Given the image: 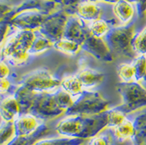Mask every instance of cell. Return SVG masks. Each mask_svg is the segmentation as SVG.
<instances>
[{"instance_id": "cb8c5ba5", "label": "cell", "mask_w": 146, "mask_h": 145, "mask_svg": "<svg viewBox=\"0 0 146 145\" xmlns=\"http://www.w3.org/2000/svg\"><path fill=\"white\" fill-rule=\"evenodd\" d=\"M54 48V43L43 35L36 36L29 50L30 55H40Z\"/></svg>"}, {"instance_id": "8d00e7d4", "label": "cell", "mask_w": 146, "mask_h": 145, "mask_svg": "<svg viewBox=\"0 0 146 145\" xmlns=\"http://www.w3.org/2000/svg\"><path fill=\"white\" fill-rule=\"evenodd\" d=\"M90 2H93V3H97V2H103V3H112V4H116L118 2H120L121 0H89ZM128 1L130 3H136L138 2V0H126Z\"/></svg>"}, {"instance_id": "2e32d148", "label": "cell", "mask_w": 146, "mask_h": 145, "mask_svg": "<svg viewBox=\"0 0 146 145\" xmlns=\"http://www.w3.org/2000/svg\"><path fill=\"white\" fill-rule=\"evenodd\" d=\"M0 109L1 118L4 122H14L20 115V106L14 95L3 99Z\"/></svg>"}, {"instance_id": "5bb4252c", "label": "cell", "mask_w": 146, "mask_h": 145, "mask_svg": "<svg viewBox=\"0 0 146 145\" xmlns=\"http://www.w3.org/2000/svg\"><path fill=\"white\" fill-rule=\"evenodd\" d=\"M16 136L24 137L33 134L39 128L40 124L38 119L31 113L20 115L14 121Z\"/></svg>"}, {"instance_id": "ffe728a7", "label": "cell", "mask_w": 146, "mask_h": 145, "mask_svg": "<svg viewBox=\"0 0 146 145\" xmlns=\"http://www.w3.org/2000/svg\"><path fill=\"white\" fill-rule=\"evenodd\" d=\"M135 135L131 141L134 145H146V110L137 116L133 121Z\"/></svg>"}, {"instance_id": "5b68a950", "label": "cell", "mask_w": 146, "mask_h": 145, "mask_svg": "<svg viewBox=\"0 0 146 145\" xmlns=\"http://www.w3.org/2000/svg\"><path fill=\"white\" fill-rule=\"evenodd\" d=\"M117 90L121 95L122 103L116 108L125 114L146 107V89L138 81L119 83Z\"/></svg>"}, {"instance_id": "7a4b0ae2", "label": "cell", "mask_w": 146, "mask_h": 145, "mask_svg": "<svg viewBox=\"0 0 146 145\" xmlns=\"http://www.w3.org/2000/svg\"><path fill=\"white\" fill-rule=\"evenodd\" d=\"M35 37L34 31H18L2 45V60L13 66H21L25 64L30 56L29 50Z\"/></svg>"}, {"instance_id": "6da1fadb", "label": "cell", "mask_w": 146, "mask_h": 145, "mask_svg": "<svg viewBox=\"0 0 146 145\" xmlns=\"http://www.w3.org/2000/svg\"><path fill=\"white\" fill-rule=\"evenodd\" d=\"M107 113L95 116H67L56 125L55 130L62 137L92 139L107 128Z\"/></svg>"}, {"instance_id": "4316f807", "label": "cell", "mask_w": 146, "mask_h": 145, "mask_svg": "<svg viewBox=\"0 0 146 145\" xmlns=\"http://www.w3.org/2000/svg\"><path fill=\"white\" fill-rule=\"evenodd\" d=\"M135 81H146V55H138L133 62Z\"/></svg>"}, {"instance_id": "8fae6325", "label": "cell", "mask_w": 146, "mask_h": 145, "mask_svg": "<svg viewBox=\"0 0 146 145\" xmlns=\"http://www.w3.org/2000/svg\"><path fill=\"white\" fill-rule=\"evenodd\" d=\"M82 50L93 56L98 61L110 63L113 60V52L104 38L90 35L81 45Z\"/></svg>"}, {"instance_id": "f35d334b", "label": "cell", "mask_w": 146, "mask_h": 145, "mask_svg": "<svg viewBox=\"0 0 146 145\" xmlns=\"http://www.w3.org/2000/svg\"><path fill=\"white\" fill-rule=\"evenodd\" d=\"M87 145H88V144H87Z\"/></svg>"}, {"instance_id": "d4e9b609", "label": "cell", "mask_w": 146, "mask_h": 145, "mask_svg": "<svg viewBox=\"0 0 146 145\" xmlns=\"http://www.w3.org/2000/svg\"><path fill=\"white\" fill-rule=\"evenodd\" d=\"M84 143L85 140L62 137L58 138L41 139L34 145H82Z\"/></svg>"}, {"instance_id": "836d02e7", "label": "cell", "mask_w": 146, "mask_h": 145, "mask_svg": "<svg viewBox=\"0 0 146 145\" xmlns=\"http://www.w3.org/2000/svg\"><path fill=\"white\" fill-rule=\"evenodd\" d=\"M136 10L139 18H144L146 16V0H138L136 3Z\"/></svg>"}, {"instance_id": "52a82bcc", "label": "cell", "mask_w": 146, "mask_h": 145, "mask_svg": "<svg viewBox=\"0 0 146 145\" xmlns=\"http://www.w3.org/2000/svg\"><path fill=\"white\" fill-rule=\"evenodd\" d=\"M58 105L54 93L37 92L30 113L42 120H54L65 114Z\"/></svg>"}, {"instance_id": "e575fe53", "label": "cell", "mask_w": 146, "mask_h": 145, "mask_svg": "<svg viewBox=\"0 0 146 145\" xmlns=\"http://www.w3.org/2000/svg\"><path fill=\"white\" fill-rule=\"evenodd\" d=\"M10 73L8 65L6 64V62L2 60L0 64V78H7Z\"/></svg>"}, {"instance_id": "603a6c76", "label": "cell", "mask_w": 146, "mask_h": 145, "mask_svg": "<svg viewBox=\"0 0 146 145\" xmlns=\"http://www.w3.org/2000/svg\"><path fill=\"white\" fill-rule=\"evenodd\" d=\"M54 48L67 55H76L82 50V46L75 41L62 38L54 43Z\"/></svg>"}, {"instance_id": "277c9868", "label": "cell", "mask_w": 146, "mask_h": 145, "mask_svg": "<svg viewBox=\"0 0 146 145\" xmlns=\"http://www.w3.org/2000/svg\"><path fill=\"white\" fill-rule=\"evenodd\" d=\"M110 103L100 93L84 90L65 112L66 116H95L108 109Z\"/></svg>"}, {"instance_id": "484cf974", "label": "cell", "mask_w": 146, "mask_h": 145, "mask_svg": "<svg viewBox=\"0 0 146 145\" xmlns=\"http://www.w3.org/2000/svg\"><path fill=\"white\" fill-rule=\"evenodd\" d=\"M16 137L14 122H4L0 128V145H7Z\"/></svg>"}, {"instance_id": "4fadbf2b", "label": "cell", "mask_w": 146, "mask_h": 145, "mask_svg": "<svg viewBox=\"0 0 146 145\" xmlns=\"http://www.w3.org/2000/svg\"><path fill=\"white\" fill-rule=\"evenodd\" d=\"M101 13V8L96 3L87 0V1L81 2L79 4H78L72 10L69 15L71 16L76 15L81 20L93 22L100 19Z\"/></svg>"}, {"instance_id": "d6986e66", "label": "cell", "mask_w": 146, "mask_h": 145, "mask_svg": "<svg viewBox=\"0 0 146 145\" xmlns=\"http://www.w3.org/2000/svg\"><path fill=\"white\" fill-rule=\"evenodd\" d=\"M113 11L118 20L125 25L131 23L135 13L132 3L126 0H121L114 4Z\"/></svg>"}, {"instance_id": "7402d4cb", "label": "cell", "mask_w": 146, "mask_h": 145, "mask_svg": "<svg viewBox=\"0 0 146 145\" xmlns=\"http://www.w3.org/2000/svg\"><path fill=\"white\" fill-rule=\"evenodd\" d=\"M61 89L72 96H79L84 91V88L77 75L65 77L61 81Z\"/></svg>"}, {"instance_id": "8992f818", "label": "cell", "mask_w": 146, "mask_h": 145, "mask_svg": "<svg viewBox=\"0 0 146 145\" xmlns=\"http://www.w3.org/2000/svg\"><path fill=\"white\" fill-rule=\"evenodd\" d=\"M61 81L49 71L37 69L23 76L20 85L35 92H49L61 86Z\"/></svg>"}, {"instance_id": "ac0fdd59", "label": "cell", "mask_w": 146, "mask_h": 145, "mask_svg": "<svg viewBox=\"0 0 146 145\" xmlns=\"http://www.w3.org/2000/svg\"><path fill=\"white\" fill-rule=\"evenodd\" d=\"M49 131L50 130L48 126L44 123H41L39 128L33 134L24 137L16 136L7 145H34L37 141L46 136Z\"/></svg>"}, {"instance_id": "9c48e42d", "label": "cell", "mask_w": 146, "mask_h": 145, "mask_svg": "<svg viewBox=\"0 0 146 145\" xmlns=\"http://www.w3.org/2000/svg\"><path fill=\"white\" fill-rule=\"evenodd\" d=\"M58 3L53 0H24L19 6L13 7L7 14L1 17V23H9L13 17L24 11H35L48 16L55 12Z\"/></svg>"}, {"instance_id": "83f0119b", "label": "cell", "mask_w": 146, "mask_h": 145, "mask_svg": "<svg viewBox=\"0 0 146 145\" xmlns=\"http://www.w3.org/2000/svg\"><path fill=\"white\" fill-rule=\"evenodd\" d=\"M89 27L91 35L99 38H104L110 30L107 21L101 19L92 22Z\"/></svg>"}, {"instance_id": "e0dca14e", "label": "cell", "mask_w": 146, "mask_h": 145, "mask_svg": "<svg viewBox=\"0 0 146 145\" xmlns=\"http://www.w3.org/2000/svg\"><path fill=\"white\" fill-rule=\"evenodd\" d=\"M76 75L81 81L84 90H91L93 88L98 86L104 80V73L96 70L85 68L81 70Z\"/></svg>"}, {"instance_id": "d6a6232c", "label": "cell", "mask_w": 146, "mask_h": 145, "mask_svg": "<svg viewBox=\"0 0 146 145\" xmlns=\"http://www.w3.org/2000/svg\"><path fill=\"white\" fill-rule=\"evenodd\" d=\"M88 145H110L111 139L108 135H97L90 140Z\"/></svg>"}, {"instance_id": "ba28073f", "label": "cell", "mask_w": 146, "mask_h": 145, "mask_svg": "<svg viewBox=\"0 0 146 145\" xmlns=\"http://www.w3.org/2000/svg\"><path fill=\"white\" fill-rule=\"evenodd\" d=\"M68 15L64 9L54 12L48 15L38 30L40 34L53 43L63 38Z\"/></svg>"}, {"instance_id": "f1b7e54d", "label": "cell", "mask_w": 146, "mask_h": 145, "mask_svg": "<svg viewBox=\"0 0 146 145\" xmlns=\"http://www.w3.org/2000/svg\"><path fill=\"white\" fill-rule=\"evenodd\" d=\"M107 120H108L107 128H116L127 119L126 114L117 108L107 109Z\"/></svg>"}, {"instance_id": "7c38bea8", "label": "cell", "mask_w": 146, "mask_h": 145, "mask_svg": "<svg viewBox=\"0 0 146 145\" xmlns=\"http://www.w3.org/2000/svg\"><path fill=\"white\" fill-rule=\"evenodd\" d=\"M90 35V27L86 26L83 20L78 17H68L63 38L70 40L82 45Z\"/></svg>"}, {"instance_id": "30bf717a", "label": "cell", "mask_w": 146, "mask_h": 145, "mask_svg": "<svg viewBox=\"0 0 146 145\" xmlns=\"http://www.w3.org/2000/svg\"><path fill=\"white\" fill-rule=\"evenodd\" d=\"M47 16L35 11H24L16 15L9 25L18 30L34 31L39 30Z\"/></svg>"}, {"instance_id": "f546056e", "label": "cell", "mask_w": 146, "mask_h": 145, "mask_svg": "<svg viewBox=\"0 0 146 145\" xmlns=\"http://www.w3.org/2000/svg\"><path fill=\"white\" fill-rule=\"evenodd\" d=\"M54 97L59 107L65 112H66L70 107H72L75 102L73 96H72L69 93H68L62 89L57 90L56 92H54Z\"/></svg>"}, {"instance_id": "d590c367", "label": "cell", "mask_w": 146, "mask_h": 145, "mask_svg": "<svg viewBox=\"0 0 146 145\" xmlns=\"http://www.w3.org/2000/svg\"><path fill=\"white\" fill-rule=\"evenodd\" d=\"M11 87V83L7 78H0V91L1 93H5Z\"/></svg>"}, {"instance_id": "1f68e13d", "label": "cell", "mask_w": 146, "mask_h": 145, "mask_svg": "<svg viewBox=\"0 0 146 145\" xmlns=\"http://www.w3.org/2000/svg\"><path fill=\"white\" fill-rule=\"evenodd\" d=\"M132 47L136 54L146 55V27L135 35L132 41Z\"/></svg>"}, {"instance_id": "3957f363", "label": "cell", "mask_w": 146, "mask_h": 145, "mask_svg": "<svg viewBox=\"0 0 146 145\" xmlns=\"http://www.w3.org/2000/svg\"><path fill=\"white\" fill-rule=\"evenodd\" d=\"M135 23L110 28L104 39L113 53L128 58H134L136 53L132 47L135 36Z\"/></svg>"}, {"instance_id": "74e56055", "label": "cell", "mask_w": 146, "mask_h": 145, "mask_svg": "<svg viewBox=\"0 0 146 145\" xmlns=\"http://www.w3.org/2000/svg\"><path fill=\"white\" fill-rule=\"evenodd\" d=\"M53 1H55V2H57V3H58V4H60V5H62V3H63V1H64V0H53Z\"/></svg>"}, {"instance_id": "9a60e30c", "label": "cell", "mask_w": 146, "mask_h": 145, "mask_svg": "<svg viewBox=\"0 0 146 145\" xmlns=\"http://www.w3.org/2000/svg\"><path fill=\"white\" fill-rule=\"evenodd\" d=\"M36 93L28 88L20 85L15 91L14 97L17 99L20 108V115L30 113L36 98Z\"/></svg>"}, {"instance_id": "44dd1931", "label": "cell", "mask_w": 146, "mask_h": 145, "mask_svg": "<svg viewBox=\"0 0 146 145\" xmlns=\"http://www.w3.org/2000/svg\"><path fill=\"white\" fill-rule=\"evenodd\" d=\"M113 135L119 142H125L127 140H131L135 135V126L131 120H124L123 123L113 129Z\"/></svg>"}, {"instance_id": "4dcf8cb0", "label": "cell", "mask_w": 146, "mask_h": 145, "mask_svg": "<svg viewBox=\"0 0 146 145\" xmlns=\"http://www.w3.org/2000/svg\"><path fill=\"white\" fill-rule=\"evenodd\" d=\"M117 74L122 82H131L135 80V69L132 64L122 63L119 64Z\"/></svg>"}]
</instances>
